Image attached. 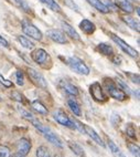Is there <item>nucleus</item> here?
<instances>
[{
	"instance_id": "obj_1",
	"label": "nucleus",
	"mask_w": 140,
	"mask_h": 157,
	"mask_svg": "<svg viewBox=\"0 0 140 157\" xmlns=\"http://www.w3.org/2000/svg\"><path fill=\"white\" fill-rule=\"evenodd\" d=\"M104 86H105V89H106L107 93L109 94L110 98H115L117 101L123 102L128 98V95L121 90L120 87L116 85L115 82L112 81V78H104Z\"/></svg>"
},
{
	"instance_id": "obj_2",
	"label": "nucleus",
	"mask_w": 140,
	"mask_h": 157,
	"mask_svg": "<svg viewBox=\"0 0 140 157\" xmlns=\"http://www.w3.org/2000/svg\"><path fill=\"white\" fill-rule=\"evenodd\" d=\"M67 65L70 67V69L72 71H74L77 74L81 75H88L90 74V67H87L86 63L82 59L77 58V56H70L66 60Z\"/></svg>"
},
{
	"instance_id": "obj_3",
	"label": "nucleus",
	"mask_w": 140,
	"mask_h": 157,
	"mask_svg": "<svg viewBox=\"0 0 140 157\" xmlns=\"http://www.w3.org/2000/svg\"><path fill=\"white\" fill-rule=\"evenodd\" d=\"M21 29H22L23 33L25 36H30L31 39L33 40H37V41H41L43 38V34L41 32L39 28H38L37 25H34L33 23L29 21V20H23L22 22H21Z\"/></svg>"
},
{
	"instance_id": "obj_4",
	"label": "nucleus",
	"mask_w": 140,
	"mask_h": 157,
	"mask_svg": "<svg viewBox=\"0 0 140 157\" xmlns=\"http://www.w3.org/2000/svg\"><path fill=\"white\" fill-rule=\"evenodd\" d=\"M110 38H112V41H114L127 56H129L130 58H132V59H137L138 56H139V52L134 48H132L130 44H128L126 41H123L121 38H119V36H117L116 34H112V33H110Z\"/></svg>"
},
{
	"instance_id": "obj_5",
	"label": "nucleus",
	"mask_w": 140,
	"mask_h": 157,
	"mask_svg": "<svg viewBox=\"0 0 140 157\" xmlns=\"http://www.w3.org/2000/svg\"><path fill=\"white\" fill-rule=\"evenodd\" d=\"M90 94L93 98V100L98 102V103H105V102L108 101V96L105 94L99 82H94V83L90 84Z\"/></svg>"
},
{
	"instance_id": "obj_6",
	"label": "nucleus",
	"mask_w": 140,
	"mask_h": 157,
	"mask_svg": "<svg viewBox=\"0 0 140 157\" xmlns=\"http://www.w3.org/2000/svg\"><path fill=\"white\" fill-rule=\"evenodd\" d=\"M53 118H54V121H56L60 125H62V126H65L71 129H75L73 120H72L64 111H62V109H55L53 112Z\"/></svg>"
},
{
	"instance_id": "obj_7",
	"label": "nucleus",
	"mask_w": 140,
	"mask_h": 157,
	"mask_svg": "<svg viewBox=\"0 0 140 157\" xmlns=\"http://www.w3.org/2000/svg\"><path fill=\"white\" fill-rule=\"evenodd\" d=\"M27 72H28L29 78L32 80V82H33L34 84H37L38 86L41 87V89H46V87H48V82H46L45 78L39 72V71H37L35 69H33V67H28Z\"/></svg>"
},
{
	"instance_id": "obj_8",
	"label": "nucleus",
	"mask_w": 140,
	"mask_h": 157,
	"mask_svg": "<svg viewBox=\"0 0 140 157\" xmlns=\"http://www.w3.org/2000/svg\"><path fill=\"white\" fill-rule=\"evenodd\" d=\"M41 133H42V135L44 136L45 140H48V142H50L51 144H53L54 146L59 147V148H63V147H64L63 140H62L50 127L44 126V128H43V131Z\"/></svg>"
},
{
	"instance_id": "obj_9",
	"label": "nucleus",
	"mask_w": 140,
	"mask_h": 157,
	"mask_svg": "<svg viewBox=\"0 0 140 157\" xmlns=\"http://www.w3.org/2000/svg\"><path fill=\"white\" fill-rule=\"evenodd\" d=\"M46 36L52 41H54L56 43H60V44H66V43H68L66 34L63 31L59 30V29H50V30L46 31Z\"/></svg>"
},
{
	"instance_id": "obj_10",
	"label": "nucleus",
	"mask_w": 140,
	"mask_h": 157,
	"mask_svg": "<svg viewBox=\"0 0 140 157\" xmlns=\"http://www.w3.org/2000/svg\"><path fill=\"white\" fill-rule=\"evenodd\" d=\"M31 147H32L31 140H29V138H25V137L20 138V140L17 142V144H16L17 154L21 155V156H27V155L30 153Z\"/></svg>"
},
{
	"instance_id": "obj_11",
	"label": "nucleus",
	"mask_w": 140,
	"mask_h": 157,
	"mask_svg": "<svg viewBox=\"0 0 140 157\" xmlns=\"http://www.w3.org/2000/svg\"><path fill=\"white\" fill-rule=\"evenodd\" d=\"M31 59L37 64H44L49 59V54L44 49H35L31 52Z\"/></svg>"
},
{
	"instance_id": "obj_12",
	"label": "nucleus",
	"mask_w": 140,
	"mask_h": 157,
	"mask_svg": "<svg viewBox=\"0 0 140 157\" xmlns=\"http://www.w3.org/2000/svg\"><path fill=\"white\" fill-rule=\"evenodd\" d=\"M83 128H84V134H87L88 136H90V138H92L94 142H95L97 145L101 146V147H106V144L104 143V140H101V137L99 136V134H97V133L95 132V129L92 128L90 126H88V125H86V124H83Z\"/></svg>"
},
{
	"instance_id": "obj_13",
	"label": "nucleus",
	"mask_w": 140,
	"mask_h": 157,
	"mask_svg": "<svg viewBox=\"0 0 140 157\" xmlns=\"http://www.w3.org/2000/svg\"><path fill=\"white\" fill-rule=\"evenodd\" d=\"M60 87H61V90L64 91L66 94L73 96V98L79 95V89H77V86H75V85L70 83V82L62 81L61 83H60Z\"/></svg>"
},
{
	"instance_id": "obj_14",
	"label": "nucleus",
	"mask_w": 140,
	"mask_h": 157,
	"mask_svg": "<svg viewBox=\"0 0 140 157\" xmlns=\"http://www.w3.org/2000/svg\"><path fill=\"white\" fill-rule=\"evenodd\" d=\"M114 5H115L117 8H119L120 10H123V12L126 13H132L134 11V7L131 3L130 0H115L114 1Z\"/></svg>"
},
{
	"instance_id": "obj_15",
	"label": "nucleus",
	"mask_w": 140,
	"mask_h": 157,
	"mask_svg": "<svg viewBox=\"0 0 140 157\" xmlns=\"http://www.w3.org/2000/svg\"><path fill=\"white\" fill-rule=\"evenodd\" d=\"M79 29L86 34H93L96 30V25L88 19H83L79 22Z\"/></svg>"
},
{
	"instance_id": "obj_16",
	"label": "nucleus",
	"mask_w": 140,
	"mask_h": 157,
	"mask_svg": "<svg viewBox=\"0 0 140 157\" xmlns=\"http://www.w3.org/2000/svg\"><path fill=\"white\" fill-rule=\"evenodd\" d=\"M86 1L93 8H95L98 12H101V13H109L110 10L107 8V6L101 0H86Z\"/></svg>"
},
{
	"instance_id": "obj_17",
	"label": "nucleus",
	"mask_w": 140,
	"mask_h": 157,
	"mask_svg": "<svg viewBox=\"0 0 140 157\" xmlns=\"http://www.w3.org/2000/svg\"><path fill=\"white\" fill-rule=\"evenodd\" d=\"M61 25H62V28L64 29L65 32H66V33H65L66 36H71V38L74 40H81V36L79 34V32H77L71 25H68L67 22L63 21V22H61Z\"/></svg>"
},
{
	"instance_id": "obj_18",
	"label": "nucleus",
	"mask_w": 140,
	"mask_h": 157,
	"mask_svg": "<svg viewBox=\"0 0 140 157\" xmlns=\"http://www.w3.org/2000/svg\"><path fill=\"white\" fill-rule=\"evenodd\" d=\"M67 146H68V148L73 151L76 156L86 157V153H85L84 148H83V147H82L79 143H76V142H71V140H70V142L67 143Z\"/></svg>"
},
{
	"instance_id": "obj_19",
	"label": "nucleus",
	"mask_w": 140,
	"mask_h": 157,
	"mask_svg": "<svg viewBox=\"0 0 140 157\" xmlns=\"http://www.w3.org/2000/svg\"><path fill=\"white\" fill-rule=\"evenodd\" d=\"M67 106L70 107V109L73 112L74 115H76V116H81V115H82L81 105H79V102L76 101L74 98H68V100H67Z\"/></svg>"
},
{
	"instance_id": "obj_20",
	"label": "nucleus",
	"mask_w": 140,
	"mask_h": 157,
	"mask_svg": "<svg viewBox=\"0 0 140 157\" xmlns=\"http://www.w3.org/2000/svg\"><path fill=\"white\" fill-rule=\"evenodd\" d=\"M121 20H123V22L126 23L130 29L139 32L140 25H139V21H138L137 19H134V18H132V17H129V16H123V17H121Z\"/></svg>"
},
{
	"instance_id": "obj_21",
	"label": "nucleus",
	"mask_w": 140,
	"mask_h": 157,
	"mask_svg": "<svg viewBox=\"0 0 140 157\" xmlns=\"http://www.w3.org/2000/svg\"><path fill=\"white\" fill-rule=\"evenodd\" d=\"M107 147L109 148V151H112V154L115 157H127L126 155H125V153L120 149V147H118L112 140H107Z\"/></svg>"
},
{
	"instance_id": "obj_22",
	"label": "nucleus",
	"mask_w": 140,
	"mask_h": 157,
	"mask_svg": "<svg viewBox=\"0 0 140 157\" xmlns=\"http://www.w3.org/2000/svg\"><path fill=\"white\" fill-rule=\"evenodd\" d=\"M31 107H32L35 112L39 113V114H41V115H46L49 113L48 107H45L44 104L41 103L39 100H35V101L31 102Z\"/></svg>"
},
{
	"instance_id": "obj_23",
	"label": "nucleus",
	"mask_w": 140,
	"mask_h": 157,
	"mask_svg": "<svg viewBox=\"0 0 140 157\" xmlns=\"http://www.w3.org/2000/svg\"><path fill=\"white\" fill-rule=\"evenodd\" d=\"M97 50L99 51L101 54H104V56H114V49H112V47L109 43L101 42L97 45Z\"/></svg>"
},
{
	"instance_id": "obj_24",
	"label": "nucleus",
	"mask_w": 140,
	"mask_h": 157,
	"mask_svg": "<svg viewBox=\"0 0 140 157\" xmlns=\"http://www.w3.org/2000/svg\"><path fill=\"white\" fill-rule=\"evenodd\" d=\"M17 40H18V42L22 45L24 49L31 50V49L34 48V43L32 42V41H31L29 38H27V36H17Z\"/></svg>"
},
{
	"instance_id": "obj_25",
	"label": "nucleus",
	"mask_w": 140,
	"mask_h": 157,
	"mask_svg": "<svg viewBox=\"0 0 140 157\" xmlns=\"http://www.w3.org/2000/svg\"><path fill=\"white\" fill-rule=\"evenodd\" d=\"M41 2L43 3V5H45V6L48 7L50 10H52V11L54 12H61V7H60V5L57 2H56L55 0H40Z\"/></svg>"
},
{
	"instance_id": "obj_26",
	"label": "nucleus",
	"mask_w": 140,
	"mask_h": 157,
	"mask_svg": "<svg viewBox=\"0 0 140 157\" xmlns=\"http://www.w3.org/2000/svg\"><path fill=\"white\" fill-rule=\"evenodd\" d=\"M17 111L19 112V114L21 115V117L24 118V120H27V121L31 122L34 118L33 114L30 113V111H28V109H25L24 107H22L20 104H18L17 105Z\"/></svg>"
},
{
	"instance_id": "obj_27",
	"label": "nucleus",
	"mask_w": 140,
	"mask_h": 157,
	"mask_svg": "<svg viewBox=\"0 0 140 157\" xmlns=\"http://www.w3.org/2000/svg\"><path fill=\"white\" fill-rule=\"evenodd\" d=\"M117 83H118V85H119V87H120L121 90L123 91V92L126 93L127 95H131V94H134V95H136V94H137L138 96H139V92H134V91L131 90V89H130V87L128 86V85H127V83H125V82H123V80H121V78H118L117 80Z\"/></svg>"
},
{
	"instance_id": "obj_28",
	"label": "nucleus",
	"mask_w": 140,
	"mask_h": 157,
	"mask_svg": "<svg viewBox=\"0 0 140 157\" xmlns=\"http://www.w3.org/2000/svg\"><path fill=\"white\" fill-rule=\"evenodd\" d=\"M35 154H37V157H52L51 151L44 145L39 146L37 148V153Z\"/></svg>"
},
{
	"instance_id": "obj_29",
	"label": "nucleus",
	"mask_w": 140,
	"mask_h": 157,
	"mask_svg": "<svg viewBox=\"0 0 140 157\" xmlns=\"http://www.w3.org/2000/svg\"><path fill=\"white\" fill-rule=\"evenodd\" d=\"M13 78L18 86H23L24 85V75H23L22 71H19V70L16 71L13 74Z\"/></svg>"
},
{
	"instance_id": "obj_30",
	"label": "nucleus",
	"mask_w": 140,
	"mask_h": 157,
	"mask_svg": "<svg viewBox=\"0 0 140 157\" xmlns=\"http://www.w3.org/2000/svg\"><path fill=\"white\" fill-rule=\"evenodd\" d=\"M127 147H128L129 151L131 153V155L134 157H140V148L137 144L134 143H128L127 144Z\"/></svg>"
},
{
	"instance_id": "obj_31",
	"label": "nucleus",
	"mask_w": 140,
	"mask_h": 157,
	"mask_svg": "<svg viewBox=\"0 0 140 157\" xmlns=\"http://www.w3.org/2000/svg\"><path fill=\"white\" fill-rule=\"evenodd\" d=\"M16 5H17L19 8H21V10H24L25 12H30L31 9L30 7H29V5L27 2H25L24 0H12Z\"/></svg>"
},
{
	"instance_id": "obj_32",
	"label": "nucleus",
	"mask_w": 140,
	"mask_h": 157,
	"mask_svg": "<svg viewBox=\"0 0 140 157\" xmlns=\"http://www.w3.org/2000/svg\"><path fill=\"white\" fill-rule=\"evenodd\" d=\"M0 157H11V151L8 146L0 145Z\"/></svg>"
},
{
	"instance_id": "obj_33",
	"label": "nucleus",
	"mask_w": 140,
	"mask_h": 157,
	"mask_svg": "<svg viewBox=\"0 0 140 157\" xmlns=\"http://www.w3.org/2000/svg\"><path fill=\"white\" fill-rule=\"evenodd\" d=\"M126 134H127V136H129L130 138L137 137V135H136V128L134 127L132 124H128L126 126Z\"/></svg>"
},
{
	"instance_id": "obj_34",
	"label": "nucleus",
	"mask_w": 140,
	"mask_h": 157,
	"mask_svg": "<svg viewBox=\"0 0 140 157\" xmlns=\"http://www.w3.org/2000/svg\"><path fill=\"white\" fill-rule=\"evenodd\" d=\"M127 78L131 82H134V84H139V74H134V73H129L126 72Z\"/></svg>"
},
{
	"instance_id": "obj_35",
	"label": "nucleus",
	"mask_w": 140,
	"mask_h": 157,
	"mask_svg": "<svg viewBox=\"0 0 140 157\" xmlns=\"http://www.w3.org/2000/svg\"><path fill=\"white\" fill-rule=\"evenodd\" d=\"M64 3L68 7V8L73 9V10H75L76 12H79V7L74 2L73 0H64Z\"/></svg>"
},
{
	"instance_id": "obj_36",
	"label": "nucleus",
	"mask_w": 140,
	"mask_h": 157,
	"mask_svg": "<svg viewBox=\"0 0 140 157\" xmlns=\"http://www.w3.org/2000/svg\"><path fill=\"white\" fill-rule=\"evenodd\" d=\"M11 96H12V98H14V100L18 101L19 103H23V102H24L23 95H21V93L17 92V91H13V92L11 93Z\"/></svg>"
},
{
	"instance_id": "obj_37",
	"label": "nucleus",
	"mask_w": 140,
	"mask_h": 157,
	"mask_svg": "<svg viewBox=\"0 0 140 157\" xmlns=\"http://www.w3.org/2000/svg\"><path fill=\"white\" fill-rule=\"evenodd\" d=\"M0 83L3 85V86H6V87H11L12 86V82L11 81H9V80H7L5 76L0 73Z\"/></svg>"
},
{
	"instance_id": "obj_38",
	"label": "nucleus",
	"mask_w": 140,
	"mask_h": 157,
	"mask_svg": "<svg viewBox=\"0 0 140 157\" xmlns=\"http://www.w3.org/2000/svg\"><path fill=\"white\" fill-rule=\"evenodd\" d=\"M0 47H5V48H8L9 47V42L7 41L6 38H3L1 34H0Z\"/></svg>"
},
{
	"instance_id": "obj_39",
	"label": "nucleus",
	"mask_w": 140,
	"mask_h": 157,
	"mask_svg": "<svg viewBox=\"0 0 140 157\" xmlns=\"http://www.w3.org/2000/svg\"><path fill=\"white\" fill-rule=\"evenodd\" d=\"M121 56H112V62L115 63V64H117V65H119V64H121Z\"/></svg>"
},
{
	"instance_id": "obj_40",
	"label": "nucleus",
	"mask_w": 140,
	"mask_h": 157,
	"mask_svg": "<svg viewBox=\"0 0 140 157\" xmlns=\"http://www.w3.org/2000/svg\"><path fill=\"white\" fill-rule=\"evenodd\" d=\"M53 157H63V156H62V155H60V154H56V155H54Z\"/></svg>"
},
{
	"instance_id": "obj_41",
	"label": "nucleus",
	"mask_w": 140,
	"mask_h": 157,
	"mask_svg": "<svg viewBox=\"0 0 140 157\" xmlns=\"http://www.w3.org/2000/svg\"><path fill=\"white\" fill-rule=\"evenodd\" d=\"M13 157H25V156H21V155H18V154H16Z\"/></svg>"
},
{
	"instance_id": "obj_42",
	"label": "nucleus",
	"mask_w": 140,
	"mask_h": 157,
	"mask_svg": "<svg viewBox=\"0 0 140 157\" xmlns=\"http://www.w3.org/2000/svg\"><path fill=\"white\" fill-rule=\"evenodd\" d=\"M1 101H2V98H0V102H1Z\"/></svg>"
}]
</instances>
